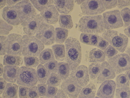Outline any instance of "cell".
Here are the masks:
<instances>
[{
    "label": "cell",
    "instance_id": "obj_1",
    "mask_svg": "<svg viewBox=\"0 0 130 98\" xmlns=\"http://www.w3.org/2000/svg\"><path fill=\"white\" fill-rule=\"evenodd\" d=\"M66 47L65 61L69 65L70 72L75 70L81 62V46L77 39L70 37L65 42Z\"/></svg>",
    "mask_w": 130,
    "mask_h": 98
},
{
    "label": "cell",
    "instance_id": "obj_2",
    "mask_svg": "<svg viewBox=\"0 0 130 98\" xmlns=\"http://www.w3.org/2000/svg\"><path fill=\"white\" fill-rule=\"evenodd\" d=\"M79 30L85 33H98L105 31L102 15L82 17L78 22Z\"/></svg>",
    "mask_w": 130,
    "mask_h": 98
},
{
    "label": "cell",
    "instance_id": "obj_3",
    "mask_svg": "<svg viewBox=\"0 0 130 98\" xmlns=\"http://www.w3.org/2000/svg\"><path fill=\"white\" fill-rule=\"evenodd\" d=\"M22 39V55L24 57H37L44 48V44L35 36L25 35Z\"/></svg>",
    "mask_w": 130,
    "mask_h": 98
},
{
    "label": "cell",
    "instance_id": "obj_4",
    "mask_svg": "<svg viewBox=\"0 0 130 98\" xmlns=\"http://www.w3.org/2000/svg\"><path fill=\"white\" fill-rule=\"evenodd\" d=\"M103 38L120 52H124L128 44L127 36L114 30H107L103 34Z\"/></svg>",
    "mask_w": 130,
    "mask_h": 98
},
{
    "label": "cell",
    "instance_id": "obj_5",
    "mask_svg": "<svg viewBox=\"0 0 130 98\" xmlns=\"http://www.w3.org/2000/svg\"><path fill=\"white\" fill-rule=\"evenodd\" d=\"M37 82L35 69L25 66L19 68L17 78V83L18 85L31 87L36 85Z\"/></svg>",
    "mask_w": 130,
    "mask_h": 98
},
{
    "label": "cell",
    "instance_id": "obj_6",
    "mask_svg": "<svg viewBox=\"0 0 130 98\" xmlns=\"http://www.w3.org/2000/svg\"><path fill=\"white\" fill-rule=\"evenodd\" d=\"M6 53L8 55L21 56L22 55V36L17 34L8 35L6 41Z\"/></svg>",
    "mask_w": 130,
    "mask_h": 98
},
{
    "label": "cell",
    "instance_id": "obj_7",
    "mask_svg": "<svg viewBox=\"0 0 130 98\" xmlns=\"http://www.w3.org/2000/svg\"><path fill=\"white\" fill-rule=\"evenodd\" d=\"M107 61L117 74L130 70V57L128 54H119L111 58L108 57Z\"/></svg>",
    "mask_w": 130,
    "mask_h": 98
},
{
    "label": "cell",
    "instance_id": "obj_8",
    "mask_svg": "<svg viewBox=\"0 0 130 98\" xmlns=\"http://www.w3.org/2000/svg\"><path fill=\"white\" fill-rule=\"evenodd\" d=\"M15 6L20 17L21 25L37 14L36 9L29 1H22L16 4Z\"/></svg>",
    "mask_w": 130,
    "mask_h": 98
},
{
    "label": "cell",
    "instance_id": "obj_9",
    "mask_svg": "<svg viewBox=\"0 0 130 98\" xmlns=\"http://www.w3.org/2000/svg\"><path fill=\"white\" fill-rule=\"evenodd\" d=\"M103 19L105 28L107 30L115 29L124 26L120 13L118 10L103 13Z\"/></svg>",
    "mask_w": 130,
    "mask_h": 98
},
{
    "label": "cell",
    "instance_id": "obj_10",
    "mask_svg": "<svg viewBox=\"0 0 130 98\" xmlns=\"http://www.w3.org/2000/svg\"><path fill=\"white\" fill-rule=\"evenodd\" d=\"M36 37L45 45H50L55 42V31L51 24L44 23L36 33Z\"/></svg>",
    "mask_w": 130,
    "mask_h": 98
},
{
    "label": "cell",
    "instance_id": "obj_11",
    "mask_svg": "<svg viewBox=\"0 0 130 98\" xmlns=\"http://www.w3.org/2000/svg\"><path fill=\"white\" fill-rule=\"evenodd\" d=\"M82 13L84 15H96L105 10L102 1L87 0L80 5Z\"/></svg>",
    "mask_w": 130,
    "mask_h": 98
},
{
    "label": "cell",
    "instance_id": "obj_12",
    "mask_svg": "<svg viewBox=\"0 0 130 98\" xmlns=\"http://www.w3.org/2000/svg\"><path fill=\"white\" fill-rule=\"evenodd\" d=\"M46 23L41 14H37L35 17L22 24L23 30L27 35H33L37 33L41 26Z\"/></svg>",
    "mask_w": 130,
    "mask_h": 98
},
{
    "label": "cell",
    "instance_id": "obj_13",
    "mask_svg": "<svg viewBox=\"0 0 130 98\" xmlns=\"http://www.w3.org/2000/svg\"><path fill=\"white\" fill-rule=\"evenodd\" d=\"M71 78L79 86L85 87L89 81L88 68L86 66H79L77 69L70 74Z\"/></svg>",
    "mask_w": 130,
    "mask_h": 98
},
{
    "label": "cell",
    "instance_id": "obj_14",
    "mask_svg": "<svg viewBox=\"0 0 130 98\" xmlns=\"http://www.w3.org/2000/svg\"><path fill=\"white\" fill-rule=\"evenodd\" d=\"M62 90L70 98H77L83 87L70 77H68L62 83Z\"/></svg>",
    "mask_w": 130,
    "mask_h": 98
},
{
    "label": "cell",
    "instance_id": "obj_15",
    "mask_svg": "<svg viewBox=\"0 0 130 98\" xmlns=\"http://www.w3.org/2000/svg\"><path fill=\"white\" fill-rule=\"evenodd\" d=\"M116 88V83L114 81L106 80L101 84L97 95L101 98H113Z\"/></svg>",
    "mask_w": 130,
    "mask_h": 98
},
{
    "label": "cell",
    "instance_id": "obj_16",
    "mask_svg": "<svg viewBox=\"0 0 130 98\" xmlns=\"http://www.w3.org/2000/svg\"><path fill=\"white\" fill-rule=\"evenodd\" d=\"M2 16L4 20L9 24L16 26L21 24L20 17L15 6H7L3 8Z\"/></svg>",
    "mask_w": 130,
    "mask_h": 98
},
{
    "label": "cell",
    "instance_id": "obj_17",
    "mask_svg": "<svg viewBox=\"0 0 130 98\" xmlns=\"http://www.w3.org/2000/svg\"><path fill=\"white\" fill-rule=\"evenodd\" d=\"M115 76V72L112 67L107 62H104L101 65V69L97 78V83H102L106 80L114 79Z\"/></svg>",
    "mask_w": 130,
    "mask_h": 98
},
{
    "label": "cell",
    "instance_id": "obj_18",
    "mask_svg": "<svg viewBox=\"0 0 130 98\" xmlns=\"http://www.w3.org/2000/svg\"><path fill=\"white\" fill-rule=\"evenodd\" d=\"M46 23L55 24L59 19V13L54 5L48 6L44 8L40 13Z\"/></svg>",
    "mask_w": 130,
    "mask_h": 98
},
{
    "label": "cell",
    "instance_id": "obj_19",
    "mask_svg": "<svg viewBox=\"0 0 130 98\" xmlns=\"http://www.w3.org/2000/svg\"><path fill=\"white\" fill-rule=\"evenodd\" d=\"M54 3L58 11L62 14H68L73 10L74 6L73 0H56L54 1Z\"/></svg>",
    "mask_w": 130,
    "mask_h": 98
},
{
    "label": "cell",
    "instance_id": "obj_20",
    "mask_svg": "<svg viewBox=\"0 0 130 98\" xmlns=\"http://www.w3.org/2000/svg\"><path fill=\"white\" fill-rule=\"evenodd\" d=\"M19 68L18 66H5L4 67L3 79L9 82H15Z\"/></svg>",
    "mask_w": 130,
    "mask_h": 98
},
{
    "label": "cell",
    "instance_id": "obj_21",
    "mask_svg": "<svg viewBox=\"0 0 130 98\" xmlns=\"http://www.w3.org/2000/svg\"><path fill=\"white\" fill-rule=\"evenodd\" d=\"M104 52L99 49L91 50L89 54V61L90 63H100L104 62L105 60Z\"/></svg>",
    "mask_w": 130,
    "mask_h": 98
},
{
    "label": "cell",
    "instance_id": "obj_22",
    "mask_svg": "<svg viewBox=\"0 0 130 98\" xmlns=\"http://www.w3.org/2000/svg\"><path fill=\"white\" fill-rule=\"evenodd\" d=\"M96 92L95 85L90 83L82 89L78 98H94Z\"/></svg>",
    "mask_w": 130,
    "mask_h": 98
},
{
    "label": "cell",
    "instance_id": "obj_23",
    "mask_svg": "<svg viewBox=\"0 0 130 98\" xmlns=\"http://www.w3.org/2000/svg\"><path fill=\"white\" fill-rule=\"evenodd\" d=\"M50 75L51 74L42 64H40L38 66L36 71V77L39 83L43 84L46 83Z\"/></svg>",
    "mask_w": 130,
    "mask_h": 98
},
{
    "label": "cell",
    "instance_id": "obj_24",
    "mask_svg": "<svg viewBox=\"0 0 130 98\" xmlns=\"http://www.w3.org/2000/svg\"><path fill=\"white\" fill-rule=\"evenodd\" d=\"M18 86L14 83H7L2 94L3 98H17Z\"/></svg>",
    "mask_w": 130,
    "mask_h": 98
},
{
    "label": "cell",
    "instance_id": "obj_25",
    "mask_svg": "<svg viewBox=\"0 0 130 98\" xmlns=\"http://www.w3.org/2000/svg\"><path fill=\"white\" fill-rule=\"evenodd\" d=\"M23 63L22 58L20 56L6 55L3 59V65L5 66H21Z\"/></svg>",
    "mask_w": 130,
    "mask_h": 98
},
{
    "label": "cell",
    "instance_id": "obj_26",
    "mask_svg": "<svg viewBox=\"0 0 130 98\" xmlns=\"http://www.w3.org/2000/svg\"><path fill=\"white\" fill-rule=\"evenodd\" d=\"M39 62L44 64L55 60L53 51L51 49H46L43 51L39 56Z\"/></svg>",
    "mask_w": 130,
    "mask_h": 98
},
{
    "label": "cell",
    "instance_id": "obj_27",
    "mask_svg": "<svg viewBox=\"0 0 130 98\" xmlns=\"http://www.w3.org/2000/svg\"><path fill=\"white\" fill-rule=\"evenodd\" d=\"M59 23L60 27L65 29H70L73 26L72 17L67 14H61L59 16Z\"/></svg>",
    "mask_w": 130,
    "mask_h": 98
},
{
    "label": "cell",
    "instance_id": "obj_28",
    "mask_svg": "<svg viewBox=\"0 0 130 98\" xmlns=\"http://www.w3.org/2000/svg\"><path fill=\"white\" fill-rule=\"evenodd\" d=\"M52 48L56 59L59 61H63L66 55L64 45L61 44H57L53 45Z\"/></svg>",
    "mask_w": 130,
    "mask_h": 98
},
{
    "label": "cell",
    "instance_id": "obj_29",
    "mask_svg": "<svg viewBox=\"0 0 130 98\" xmlns=\"http://www.w3.org/2000/svg\"><path fill=\"white\" fill-rule=\"evenodd\" d=\"M70 68L69 65L66 62H59L58 66V73L61 79L64 80L70 76Z\"/></svg>",
    "mask_w": 130,
    "mask_h": 98
},
{
    "label": "cell",
    "instance_id": "obj_30",
    "mask_svg": "<svg viewBox=\"0 0 130 98\" xmlns=\"http://www.w3.org/2000/svg\"><path fill=\"white\" fill-rule=\"evenodd\" d=\"M68 34V30L65 29L57 28L55 29V42L62 44L67 40Z\"/></svg>",
    "mask_w": 130,
    "mask_h": 98
},
{
    "label": "cell",
    "instance_id": "obj_31",
    "mask_svg": "<svg viewBox=\"0 0 130 98\" xmlns=\"http://www.w3.org/2000/svg\"><path fill=\"white\" fill-rule=\"evenodd\" d=\"M101 65L99 63H91L89 67L88 72L90 79L93 80L97 78L100 72Z\"/></svg>",
    "mask_w": 130,
    "mask_h": 98
},
{
    "label": "cell",
    "instance_id": "obj_32",
    "mask_svg": "<svg viewBox=\"0 0 130 98\" xmlns=\"http://www.w3.org/2000/svg\"><path fill=\"white\" fill-rule=\"evenodd\" d=\"M30 2L34 7L41 12L54 3V1L51 0H31Z\"/></svg>",
    "mask_w": 130,
    "mask_h": 98
},
{
    "label": "cell",
    "instance_id": "obj_33",
    "mask_svg": "<svg viewBox=\"0 0 130 98\" xmlns=\"http://www.w3.org/2000/svg\"><path fill=\"white\" fill-rule=\"evenodd\" d=\"M116 81L117 88L129 87V80L127 76L124 74H121L117 76Z\"/></svg>",
    "mask_w": 130,
    "mask_h": 98
},
{
    "label": "cell",
    "instance_id": "obj_34",
    "mask_svg": "<svg viewBox=\"0 0 130 98\" xmlns=\"http://www.w3.org/2000/svg\"><path fill=\"white\" fill-rule=\"evenodd\" d=\"M25 65L28 68H34L39 65V60L37 57L34 56H25L23 57Z\"/></svg>",
    "mask_w": 130,
    "mask_h": 98
},
{
    "label": "cell",
    "instance_id": "obj_35",
    "mask_svg": "<svg viewBox=\"0 0 130 98\" xmlns=\"http://www.w3.org/2000/svg\"><path fill=\"white\" fill-rule=\"evenodd\" d=\"M61 78L58 74L52 73L47 82V85L57 87L61 83Z\"/></svg>",
    "mask_w": 130,
    "mask_h": 98
},
{
    "label": "cell",
    "instance_id": "obj_36",
    "mask_svg": "<svg viewBox=\"0 0 130 98\" xmlns=\"http://www.w3.org/2000/svg\"><path fill=\"white\" fill-rule=\"evenodd\" d=\"M116 98H129L130 97V88L129 87L120 88L116 90Z\"/></svg>",
    "mask_w": 130,
    "mask_h": 98
},
{
    "label": "cell",
    "instance_id": "obj_37",
    "mask_svg": "<svg viewBox=\"0 0 130 98\" xmlns=\"http://www.w3.org/2000/svg\"><path fill=\"white\" fill-rule=\"evenodd\" d=\"M121 15L123 21L124 22V27H128L130 25V9L125 8L121 11Z\"/></svg>",
    "mask_w": 130,
    "mask_h": 98
},
{
    "label": "cell",
    "instance_id": "obj_38",
    "mask_svg": "<svg viewBox=\"0 0 130 98\" xmlns=\"http://www.w3.org/2000/svg\"><path fill=\"white\" fill-rule=\"evenodd\" d=\"M44 67L50 74L56 73L58 71V63L55 60L49 62L44 65Z\"/></svg>",
    "mask_w": 130,
    "mask_h": 98
},
{
    "label": "cell",
    "instance_id": "obj_39",
    "mask_svg": "<svg viewBox=\"0 0 130 98\" xmlns=\"http://www.w3.org/2000/svg\"><path fill=\"white\" fill-rule=\"evenodd\" d=\"M58 89L55 87L47 85L45 97L48 98H52L55 97L58 92Z\"/></svg>",
    "mask_w": 130,
    "mask_h": 98
},
{
    "label": "cell",
    "instance_id": "obj_40",
    "mask_svg": "<svg viewBox=\"0 0 130 98\" xmlns=\"http://www.w3.org/2000/svg\"><path fill=\"white\" fill-rule=\"evenodd\" d=\"M104 52L108 57L111 58L116 55L118 51L113 46L109 45L104 51Z\"/></svg>",
    "mask_w": 130,
    "mask_h": 98
},
{
    "label": "cell",
    "instance_id": "obj_41",
    "mask_svg": "<svg viewBox=\"0 0 130 98\" xmlns=\"http://www.w3.org/2000/svg\"><path fill=\"white\" fill-rule=\"evenodd\" d=\"M39 95L38 87L34 86L29 88L28 98H39Z\"/></svg>",
    "mask_w": 130,
    "mask_h": 98
},
{
    "label": "cell",
    "instance_id": "obj_42",
    "mask_svg": "<svg viewBox=\"0 0 130 98\" xmlns=\"http://www.w3.org/2000/svg\"><path fill=\"white\" fill-rule=\"evenodd\" d=\"M109 46V43L105 39L99 36L97 46L99 48L104 51Z\"/></svg>",
    "mask_w": 130,
    "mask_h": 98
},
{
    "label": "cell",
    "instance_id": "obj_43",
    "mask_svg": "<svg viewBox=\"0 0 130 98\" xmlns=\"http://www.w3.org/2000/svg\"><path fill=\"white\" fill-rule=\"evenodd\" d=\"M102 1L103 5L105 9H109L116 7L117 5V1Z\"/></svg>",
    "mask_w": 130,
    "mask_h": 98
},
{
    "label": "cell",
    "instance_id": "obj_44",
    "mask_svg": "<svg viewBox=\"0 0 130 98\" xmlns=\"http://www.w3.org/2000/svg\"><path fill=\"white\" fill-rule=\"evenodd\" d=\"M28 87L20 86L19 89V95L20 98H28Z\"/></svg>",
    "mask_w": 130,
    "mask_h": 98
},
{
    "label": "cell",
    "instance_id": "obj_45",
    "mask_svg": "<svg viewBox=\"0 0 130 98\" xmlns=\"http://www.w3.org/2000/svg\"><path fill=\"white\" fill-rule=\"evenodd\" d=\"M0 46H1V55H3L5 54L6 41L7 37L3 36H1L0 37Z\"/></svg>",
    "mask_w": 130,
    "mask_h": 98
},
{
    "label": "cell",
    "instance_id": "obj_46",
    "mask_svg": "<svg viewBox=\"0 0 130 98\" xmlns=\"http://www.w3.org/2000/svg\"><path fill=\"white\" fill-rule=\"evenodd\" d=\"M38 89L40 97H45L47 87L46 84L41 83L38 84Z\"/></svg>",
    "mask_w": 130,
    "mask_h": 98
},
{
    "label": "cell",
    "instance_id": "obj_47",
    "mask_svg": "<svg viewBox=\"0 0 130 98\" xmlns=\"http://www.w3.org/2000/svg\"><path fill=\"white\" fill-rule=\"evenodd\" d=\"M99 36L97 34H89L90 45L97 46L98 41H99Z\"/></svg>",
    "mask_w": 130,
    "mask_h": 98
},
{
    "label": "cell",
    "instance_id": "obj_48",
    "mask_svg": "<svg viewBox=\"0 0 130 98\" xmlns=\"http://www.w3.org/2000/svg\"><path fill=\"white\" fill-rule=\"evenodd\" d=\"M79 39L81 43L86 44L90 45L89 34L82 33L80 34Z\"/></svg>",
    "mask_w": 130,
    "mask_h": 98
},
{
    "label": "cell",
    "instance_id": "obj_49",
    "mask_svg": "<svg viewBox=\"0 0 130 98\" xmlns=\"http://www.w3.org/2000/svg\"><path fill=\"white\" fill-rule=\"evenodd\" d=\"M117 6L119 8H122L124 7L130 6V1H118Z\"/></svg>",
    "mask_w": 130,
    "mask_h": 98
},
{
    "label": "cell",
    "instance_id": "obj_50",
    "mask_svg": "<svg viewBox=\"0 0 130 98\" xmlns=\"http://www.w3.org/2000/svg\"><path fill=\"white\" fill-rule=\"evenodd\" d=\"M40 98H48L44 97H41ZM52 98H68V95L65 93L63 91L62 89L58 90L57 93L56 94L55 97Z\"/></svg>",
    "mask_w": 130,
    "mask_h": 98
},
{
    "label": "cell",
    "instance_id": "obj_51",
    "mask_svg": "<svg viewBox=\"0 0 130 98\" xmlns=\"http://www.w3.org/2000/svg\"><path fill=\"white\" fill-rule=\"evenodd\" d=\"M0 84H1V89H0V94H2L4 90L5 89L6 86L7 82L5 80L2 78H0Z\"/></svg>",
    "mask_w": 130,
    "mask_h": 98
},
{
    "label": "cell",
    "instance_id": "obj_52",
    "mask_svg": "<svg viewBox=\"0 0 130 98\" xmlns=\"http://www.w3.org/2000/svg\"><path fill=\"white\" fill-rule=\"evenodd\" d=\"M21 1L20 0H18V1H16V0L15 1H14V0L8 1V0H7L6 2V4L7 6H14V5L16 3L17 4V3L18 2L19 3V2Z\"/></svg>",
    "mask_w": 130,
    "mask_h": 98
},
{
    "label": "cell",
    "instance_id": "obj_53",
    "mask_svg": "<svg viewBox=\"0 0 130 98\" xmlns=\"http://www.w3.org/2000/svg\"><path fill=\"white\" fill-rule=\"evenodd\" d=\"M124 32L126 36L130 38V25L125 29Z\"/></svg>",
    "mask_w": 130,
    "mask_h": 98
},
{
    "label": "cell",
    "instance_id": "obj_54",
    "mask_svg": "<svg viewBox=\"0 0 130 98\" xmlns=\"http://www.w3.org/2000/svg\"><path fill=\"white\" fill-rule=\"evenodd\" d=\"M6 1H1V8H3L6 5Z\"/></svg>",
    "mask_w": 130,
    "mask_h": 98
},
{
    "label": "cell",
    "instance_id": "obj_55",
    "mask_svg": "<svg viewBox=\"0 0 130 98\" xmlns=\"http://www.w3.org/2000/svg\"><path fill=\"white\" fill-rule=\"evenodd\" d=\"M0 66H0V67H1V71H0V72H1V75H0V76H1L3 72V67L2 64H0Z\"/></svg>",
    "mask_w": 130,
    "mask_h": 98
},
{
    "label": "cell",
    "instance_id": "obj_56",
    "mask_svg": "<svg viewBox=\"0 0 130 98\" xmlns=\"http://www.w3.org/2000/svg\"><path fill=\"white\" fill-rule=\"evenodd\" d=\"M126 75L128 77L129 80L130 81V70L126 71L125 72Z\"/></svg>",
    "mask_w": 130,
    "mask_h": 98
},
{
    "label": "cell",
    "instance_id": "obj_57",
    "mask_svg": "<svg viewBox=\"0 0 130 98\" xmlns=\"http://www.w3.org/2000/svg\"><path fill=\"white\" fill-rule=\"evenodd\" d=\"M126 53H127L129 55L130 57V47H127V49H126V50L125 51Z\"/></svg>",
    "mask_w": 130,
    "mask_h": 98
},
{
    "label": "cell",
    "instance_id": "obj_58",
    "mask_svg": "<svg viewBox=\"0 0 130 98\" xmlns=\"http://www.w3.org/2000/svg\"><path fill=\"white\" fill-rule=\"evenodd\" d=\"M85 1H75V2L78 5H80L81 3H83Z\"/></svg>",
    "mask_w": 130,
    "mask_h": 98
},
{
    "label": "cell",
    "instance_id": "obj_59",
    "mask_svg": "<svg viewBox=\"0 0 130 98\" xmlns=\"http://www.w3.org/2000/svg\"><path fill=\"white\" fill-rule=\"evenodd\" d=\"M94 98H100L99 97H98V96H96V97H95Z\"/></svg>",
    "mask_w": 130,
    "mask_h": 98
},
{
    "label": "cell",
    "instance_id": "obj_60",
    "mask_svg": "<svg viewBox=\"0 0 130 98\" xmlns=\"http://www.w3.org/2000/svg\"><path fill=\"white\" fill-rule=\"evenodd\" d=\"M1 98H2V97H1Z\"/></svg>",
    "mask_w": 130,
    "mask_h": 98
},
{
    "label": "cell",
    "instance_id": "obj_61",
    "mask_svg": "<svg viewBox=\"0 0 130 98\" xmlns=\"http://www.w3.org/2000/svg\"></svg>",
    "mask_w": 130,
    "mask_h": 98
}]
</instances>
